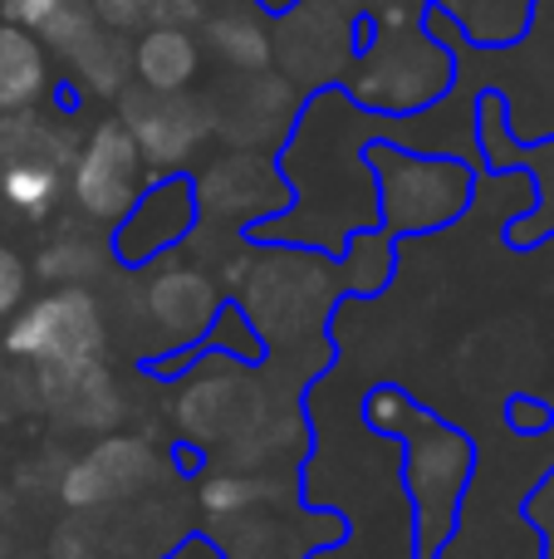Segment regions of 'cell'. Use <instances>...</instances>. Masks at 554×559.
Listing matches in <instances>:
<instances>
[{
	"label": "cell",
	"mask_w": 554,
	"mask_h": 559,
	"mask_svg": "<svg viewBox=\"0 0 554 559\" xmlns=\"http://www.w3.org/2000/svg\"><path fill=\"white\" fill-rule=\"evenodd\" d=\"M5 344L10 354L35 358L39 368L94 364V354L104 348V319H98V305L84 289H64V295L29 305L25 319L10 329Z\"/></svg>",
	"instance_id": "6da1fadb"
},
{
	"label": "cell",
	"mask_w": 554,
	"mask_h": 559,
	"mask_svg": "<svg viewBox=\"0 0 554 559\" xmlns=\"http://www.w3.org/2000/svg\"><path fill=\"white\" fill-rule=\"evenodd\" d=\"M143 187V153L123 123H104L88 138L84 157L74 167V192L84 212L94 216H123Z\"/></svg>",
	"instance_id": "7a4b0ae2"
},
{
	"label": "cell",
	"mask_w": 554,
	"mask_h": 559,
	"mask_svg": "<svg viewBox=\"0 0 554 559\" xmlns=\"http://www.w3.org/2000/svg\"><path fill=\"white\" fill-rule=\"evenodd\" d=\"M128 133H133L137 153L157 157V163H177V157L192 153L196 133H202V118H196V108L182 104L177 94H157V98H147V104L133 108Z\"/></svg>",
	"instance_id": "3957f363"
},
{
	"label": "cell",
	"mask_w": 554,
	"mask_h": 559,
	"mask_svg": "<svg viewBox=\"0 0 554 559\" xmlns=\"http://www.w3.org/2000/svg\"><path fill=\"white\" fill-rule=\"evenodd\" d=\"M45 94V49L25 25H0V114H20Z\"/></svg>",
	"instance_id": "277c9868"
},
{
	"label": "cell",
	"mask_w": 554,
	"mask_h": 559,
	"mask_svg": "<svg viewBox=\"0 0 554 559\" xmlns=\"http://www.w3.org/2000/svg\"><path fill=\"white\" fill-rule=\"evenodd\" d=\"M137 74H143V84L153 88V94H177L182 84H192V74H196L192 35L177 25L147 29L143 45H137Z\"/></svg>",
	"instance_id": "5b68a950"
},
{
	"label": "cell",
	"mask_w": 554,
	"mask_h": 559,
	"mask_svg": "<svg viewBox=\"0 0 554 559\" xmlns=\"http://www.w3.org/2000/svg\"><path fill=\"white\" fill-rule=\"evenodd\" d=\"M0 197H5L10 206H20V212H29V216L49 212L55 197H59V163L45 157V147H35V153H15L5 167H0Z\"/></svg>",
	"instance_id": "8992f818"
},
{
	"label": "cell",
	"mask_w": 554,
	"mask_h": 559,
	"mask_svg": "<svg viewBox=\"0 0 554 559\" xmlns=\"http://www.w3.org/2000/svg\"><path fill=\"white\" fill-rule=\"evenodd\" d=\"M133 452H137L133 442H108V447H98L88 462L74 466V476H69L64 496H69L74 506H84V501H104V496L123 491V472H118V466H123Z\"/></svg>",
	"instance_id": "52a82bcc"
},
{
	"label": "cell",
	"mask_w": 554,
	"mask_h": 559,
	"mask_svg": "<svg viewBox=\"0 0 554 559\" xmlns=\"http://www.w3.org/2000/svg\"><path fill=\"white\" fill-rule=\"evenodd\" d=\"M212 305V289L202 285L196 275H167L162 285L153 289V309H157V319L162 324H172V329H186V324H196V309H206Z\"/></svg>",
	"instance_id": "ba28073f"
},
{
	"label": "cell",
	"mask_w": 554,
	"mask_h": 559,
	"mask_svg": "<svg viewBox=\"0 0 554 559\" xmlns=\"http://www.w3.org/2000/svg\"><path fill=\"white\" fill-rule=\"evenodd\" d=\"M212 45L221 49L231 64H245V69H255L265 55H270V39H265V29L255 25L251 15H226V20H216V25H212Z\"/></svg>",
	"instance_id": "9c48e42d"
},
{
	"label": "cell",
	"mask_w": 554,
	"mask_h": 559,
	"mask_svg": "<svg viewBox=\"0 0 554 559\" xmlns=\"http://www.w3.org/2000/svg\"><path fill=\"white\" fill-rule=\"evenodd\" d=\"M20 295H25V265L15 261V251L0 246V319L20 305Z\"/></svg>",
	"instance_id": "30bf717a"
},
{
	"label": "cell",
	"mask_w": 554,
	"mask_h": 559,
	"mask_svg": "<svg viewBox=\"0 0 554 559\" xmlns=\"http://www.w3.org/2000/svg\"><path fill=\"white\" fill-rule=\"evenodd\" d=\"M94 10L108 20V25H137V20H147L157 10V0H94Z\"/></svg>",
	"instance_id": "8fae6325"
}]
</instances>
